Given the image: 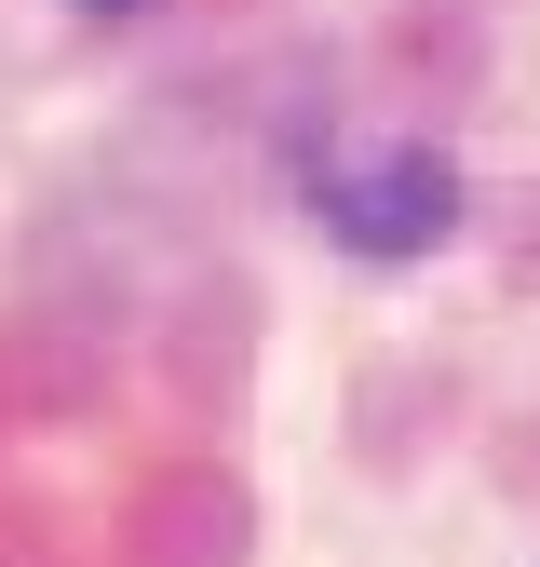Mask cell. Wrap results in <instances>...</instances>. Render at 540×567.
Returning a JSON list of instances; mask_svg holds the SVG:
<instances>
[{"label": "cell", "instance_id": "2", "mask_svg": "<svg viewBox=\"0 0 540 567\" xmlns=\"http://www.w3.org/2000/svg\"><path fill=\"white\" fill-rule=\"evenodd\" d=\"M95 14H135V0H95Z\"/></svg>", "mask_w": 540, "mask_h": 567}, {"label": "cell", "instance_id": "1", "mask_svg": "<svg viewBox=\"0 0 540 567\" xmlns=\"http://www.w3.org/2000/svg\"><path fill=\"white\" fill-rule=\"evenodd\" d=\"M324 230L352 257H433L459 230V163L446 150H352V163H324Z\"/></svg>", "mask_w": 540, "mask_h": 567}]
</instances>
